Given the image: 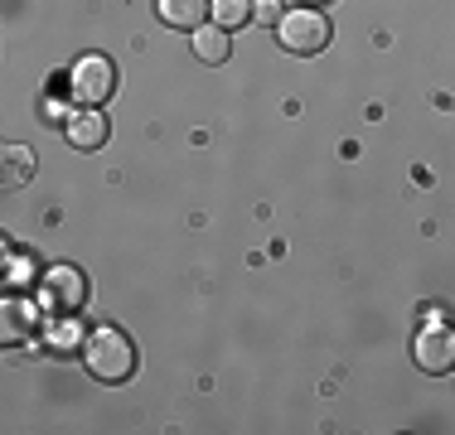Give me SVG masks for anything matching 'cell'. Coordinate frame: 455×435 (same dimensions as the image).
<instances>
[{
    "label": "cell",
    "instance_id": "3957f363",
    "mask_svg": "<svg viewBox=\"0 0 455 435\" xmlns=\"http://www.w3.org/2000/svg\"><path fill=\"white\" fill-rule=\"evenodd\" d=\"M411 358H417V368H421V373H431V377L451 373V368H455V324L427 320L417 329V339H411Z\"/></svg>",
    "mask_w": 455,
    "mask_h": 435
},
{
    "label": "cell",
    "instance_id": "52a82bcc",
    "mask_svg": "<svg viewBox=\"0 0 455 435\" xmlns=\"http://www.w3.org/2000/svg\"><path fill=\"white\" fill-rule=\"evenodd\" d=\"M156 5L170 29H189V35L199 25H209V15H213V0H156Z\"/></svg>",
    "mask_w": 455,
    "mask_h": 435
},
{
    "label": "cell",
    "instance_id": "277c9868",
    "mask_svg": "<svg viewBox=\"0 0 455 435\" xmlns=\"http://www.w3.org/2000/svg\"><path fill=\"white\" fill-rule=\"evenodd\" d=\"M112 87H116L112 59H102V53H88V59L73 63V73H68V92L78 97L83 107H102L107 97H112Z\"/></svg>",
    "mask_w": 455,
    "mask_h": 435
},
{
    "label": "cell",
    "instance_id": "30bf717a",
    "mask_svg": "<svg viewBox=\"0 0 455 435\" xmlns=\"http://www.w3.org/2000/svg\"><path fill=\"white\" fill-rule=\"evenodd\" d=\"M252 0H213V25H223L228 35H233V29H243L247 20H252Z\"/></svg>",
    "mask_w": 455,
    "mask_h": 435
},
{
    "label": "cell",
    "instance_id": "ba28073f",
    "mask_svg": "<svg viewBox=\"0 0 455 435\" xmlns=\"http://www.w3.org/2000/svg\"><path fill=\"white\" fill-rule=\"evenodd\" d=\"M233 53V39H228L223 25H199L194 29V59L199 63H223Z\"/></svg>",
    "mask_w": 455,
    "mask_h": 435
},
{
    "label": "cell",
    "instance_id": "6da1fadb",
    "mask_svg": "<svg viewBox=\"0 0 455 435\" xmlns=\"http://www.w3.org/2000/svg\"><path fill=\"white\" fill-rule=\"evenodd\" d=\"M83 363H88V373L97 383H126V377L136 373V348L122 329L102 324V329H92L88 339H83Z\"/></svg>",
    "mask_w": 455,
    "mask_h": 435
},
{
    "label": "cell",
    "instance_id": "9c48e42d",
    "mask_svg": "<svg viewBox=\"0 0 455 435\" xmlns=\"http://www.w3.org/2000/svg\"><path fill=\"white\" fill-rule=\"evenodd\" d=\"M35 329H39V314H35V304H29V300H10V304H5V344H20V339H29Z\"/></svg>",
    "mask_w": 455,
    "mask_h": 435
},
{
    "label": "cell",
    "instance_id": "5b68a950",
    "mask_svg": "<svg viewBox=\"0 0 455 435\" xmlns=\"http://www.w3.org/2000/svg\"><path fill=\"white\" fill-rule=\"evenodd\" d=\"M83 300H88V281H83L78 266H53L49 271V304L63 314L83 310Z\"/></svg>",
    "mask_w": 455,
    "mask_h": 435
},
{
    "label": "cell",
    "instance_id": "8fae6325",
    "mask_svg": "<svg viewBox=\"0 0 455 435\" xmlns=\"http://www.w3.org/2000/svg\"><path fill=\"white\" fill-rule=\"evenodd\" d=\"M29 174H35V150L10 146L5 150V184H29Z\"/></svg>",
    "mask_w": 455,
    "mask_h": 435
},
{
    "label": "cell",
    "instance_id": "7c38bea8",
    "mask_svg": "<svg viewBox=\"0 0 455 435\" xmlns=\"http://www.w3.org/2000/svg\"><path fill=\"white\" fill-rule=\"evenodd\" d=\"M20 286H35V261H15L10 257V290Z\"/></svg>",
    "mask_w": 455,
    "mask_h": 435
},
{
    "label": "cell",
    "instance_id": "4fadbf2b",
    "mask_svg": "<svg viewBox=\"0 0 455 435\" xmlns=\"http://www.w3.org/2000/svg\"><path fill=\"white\" fill-rule=\"evenodd\" d=\"M252 15H257V20H262V25H281V15H286V10H276V5H272V0H262V5H257V10H252Z\"/></svg>",
    "mask_w": 455,
    "mask_h": 435
},
{
    "label": "cell",
    "instance_id": "7a4b0ae2",
    "mask_svg": "<svg viewBox=\"0 0 455 435\" xmlns=\"http://www.w3.org/2000/svg\"><path fill=\"white\" fill-rule=\"evenodd\" d=\"M276 39L286 53H320L324 44H330V20H324L315 5H296V10L281 15Z\"/></svg>",
    "mask_w": 455,
    "mask_h": 435
},
{
    "label": "cell",
    "instance_id": "8992f818",
    "mask_svg": "<svg viewBox=\"0 0 455 435\" xmlns=\"http://www.w3.org/2000/svg\"><path fill=\"white\" fill-rule=\"evenodd\" d=\"M107 116L97 112V107H88V112H73L68 116V146L73 150H102L107 146Z\"/></svg>",
    "mask_w": 455,
    "mask_h": 435
}]
</instances>
